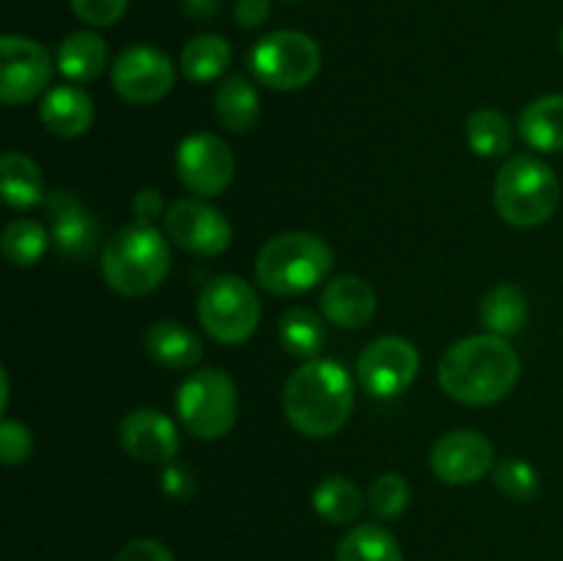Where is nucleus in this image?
<instances>
[{
  "label": "nucleus",
  "mask_w": 563,
  "mask_h": 561,
  "mask_svg": "<svg viewBox=\"0 0 563 561\" xmlns=\"http://www.w3.org/2000/svg\"><path fill=\"white\" fill-rule=\"evenodd\" d=\"M143 344H146L148 358L154 363H159L163 369H176V372L198 366V361L203 358L201 339L181 322H174V319L154 322L146 330Z\"/></svg>",
  "instance_id": "20"
},
{
  "label": "nucleus",
  "mask_w": 563,
  "mask_h": 561,
  "mask_svg": "<svg viewBox=\"0 0 563 561\" xmlns=\"http://www.w3.org/2000/svg\"><path fill=\"white\" fill-rule=\"evenodd\" d=\"M38 119L53 135L77 138L93 124V99L80 86H58L44 94Z\"/></svg>",
  "instance_id": "18"
},
{
  "label": "nucleus",
  "mask_w": 563,
  "mask_h": 561,
  "mask_svg": "<svg viewBox=\"0 0 563 561\" xmlns=\"http://www.w3.org/2000/svg\"><path fill=\"white\" fill-rule=\"evenodd\" d=\"M49 234L44 231L42 223L27 218H16L5 226L3 231V256L9 258L14 267H31L47 251Z\"/></svg>",
  "instance_id": "30"
},
{
  "label": "nucleus",
  "mask_w": 563,
  "mask_h": 561,
  "mask_svg": "<svg viewBox=\"0 0 563 561\" xmlns=\"http://www.w3.org/2000/svg\"><path fill=\"white\" fill-rule=\"evenodd\" d=\"M438 380L440 388L462 405H495L515 391L520 380V355L504 336H467L440 358Z\"/></svg>",
  "instance_id": "1"
},
{
  "label": "nucleus",
  "mask_w": 563,
  "mask_h": 561,
  "mask_svg": "<svg viewBox=\"0 0 563 561\" xmlns=\"http://www.w3.org/2000/svg\"><path fill=\"white\" fill-rule=\"evenodd\" d=\"M198 319L220 344H242L262 322V302L240 275H214L198 295Z\"/></svg>",
  "instance_id": "8"
},
{
  "label": "nucleus",
  "mask_w": 563,
  "mask_h": 561,
  "mask_svg": "<svg viewBox=\"0 0 563 561\" xmlns=\"http://www.w3.org/2000/svg\"><path fill=\"white\" fill-rule=\"evenodd\" d=\"M234 152L212 132H192L176 148V176L198 198L220 196L234 182Z\"/></svg>",
  "instance_id": "11"
},
{
  "label": "nucleus",
  "mask_w": 563,
  "mask_h": 561,
  "mask_svg": "<svg viewBox=\"0 0 563 561\" xmlns=\"http://www.w3.org/2000/svg\"><path fill=\"white\" fill-rule=\"evenodd\" d=\"M324 319L344 330L366 328L377 314V292L357 275H339L322 292Z\"/></svg>",
  "instance_id": "17"
},
{
  "label": "nucleus",
  "mask_w": 563,
  "mask_h": 561,
  "mask_svg": "<svg viewBox=\"0 0 563 561\" xmlns=\"http://www.w3.org/2000/svg\"><path fill=\"white\" fill-rule=\"evenodd\" d=\"M262 113V99L247 77H229L214 97V116L231 132H247L256 127Z\"/></svg>",
  "instance_id": "25"
},
{
  "label": "nucleus",
  "mask_w": 563,
  "mask_h": 561,
  "mask_svg": "<svg viewBox=\"0 0 563 561\" xmlns=\"http://www.w3.org/2000/svg\"><path fill=\"white\" fill-rule=\"evenodd\" d=\"M561 53H563V31H561Z\"/></svg>",
  "instance_id": "39"
},
{
  "label": "nucleus",
  "mask_w": 563,
  "mask_h": 561,
  "mask_svg": "<svg viewBox=\"0 0 563 561\" xmlns=\"http://www.w3.org/2000/svg\"><path fill=\"white\" fill-rule=\"evenodd\" d=\"M240 396L234 380L220 369H198L176 394V416L198 440H220L234 429Z\"/></svg>",
  "instance_id": "6"
},
{
  "label": "nucleus",
  "mask_w": 563,
  "mask_h": 561,
  "mask_svg": "<svg viewBox=\"0 0 563 561\" xmlns=\"http://www.w3.org/2000/svg\"><path fill=\"white\" fill-rule=\"evenodd\" d=\"M253 77L273 91H300L322 66V50L308 33L273 31L258 38L251 50Z\"/></svg>",
  "instance_id": "7"
},
{
  "label": "nucleus",
  "mask_w": 563,
  "mask_h": 561,
  "mask_svg": "<svg viewBox=\"0 0 563 561\" xmlns=\"http://www.w3.org/2000/svg\"><path fill=\"white\" fill-rule=\"evenodd\" d=\"M31 451H33L31 429H27L22 421H11V418H5V421L0 424V460H3V465L9 468L22 465V462L31 460Z\"/></svg>",
  "instance_id": "33"
},
{
  "label": "nucleus",
  "mask_w": 563,
  "mask_h": 561,
  "mask_svg": "<svg viewBox=\"0 0 563 561\" xmlns=\"http://www.w3.org/2000/svg\"><path fill=\"white\" fill-rule=\"evenodd\" d=\"M77 20L91 28H110L124 16L130 0H69Z\"/></svg>",
  "instance_id": "34"
},
{
  "label": "nucleus",
  "mask_w": 563,
  "mask_h": 561,
  "mask_svg": "<svg viewBox=\"0 0 563 561\" xmlns=\"http://www.w3.org/2000/svg\"><path fill=\"white\" fill-rule=\"evenodd\" d=\"M366 501L361 487L341 473L322 479L313 490V512L330 526H346V522L357 520Z\"/></svg>",
  "instance_id": "23"
},
{
  "label": "nucleus",
  "mask_w": 563,
  "mask_h": 561,
  "mask_svg": "<svg viewBox=\"0 0 563 561\" xmlns=\"http://www.w3.org/2000/svg\"><path fill=\"white\" fill-rule=\"evenodd\" d=\"M121 449L146 465H165L179 451V432L165 413L152 407H137L126 413L119 427Z\"/></svg>",
  "instance_id": "15"
},
{
  "label": "nucleus",
  "mask_w": 563,
  "mask_h": 561,
  "mask_svg": "<svg viewBox=\"0 0 563 561\" xmlns=\"http://www.w3.org/2000/svg\"><path fill=\"white\" fill-rule=\"evenodd\" d=\"M170 242L196 256H220L231 245V223L201 198H179L163 215Z\"/></svg>",
  "instance_id": "13"
},
{
  "label": "nucleus",
  "mask_w": 563,
  "mask_h": 561,
  "mask_svg": "<svg viewBox=\"0 0 563 561\" xmlns=\"http://www.w3.org/2000/svg\"><path fill=\"white\" fill-rule=\"evenodd\" d=\"M368 506L379 520H394L410 504V484L401 473H383L368 487Z\"/></svg>",
  "instance_id": "32"
},
{
  "label": "nucleus",
  "mask_w": 563,
  "mask_h": 561,
  "mask_svg": "<svg viewBox=\"0 0 563 561\" xmlns=\"http://www.w3.org/2000/svg\"><path fill=\"white\" fill-rule=\"evenodd\" d=\"M110 64V50L99 33L75 31L58 44L55 53V69L71 82H91L102 77Z\"/></svg>",
  "instance_id": "19"
},
{
  "label": "nucleus",
  "mask_w": 563,
  "mask_h": 561,
  "mask_svg": "<svg viewBox=\"0 0 563 561\" xmlns=\"http://www.w3.org/2000/svg\"><path fill=\"white\" fill-rule=\"evenodd\" d=\"M278 333L284 350L297 358H306V361H313V358L322 352L324 341H328L324 319L306 306H291L289 311L280 317Z\"/></svg>",
  "instance_id": "28"
},
{
  "label": "nucleus",
  "mask_w": 563,
  "mask_h": 561,
  "mask_svg": "<svg viewBox=\"0 0 563 561\" xmlns=\"http://www.w3.org/2000/svg\"><path fill=\"white\" fill-rule=\"evenodd\" d=\"M335 561H405L394 534L377 522L355 526L335 548Z\"/></svg>",
  "instance_id": "27"
},
{
  "label": "nucleus",
  "mask_w": 563,
  "mask_h": 561,
  "mask_svg": "<svg viewBox=\"0 0 563 561\" xmlns=\"http://www.w3.org/2000/svg\"><path fill=\"white\" fill-rule=\"evenodd\" d=\"M269 16V0H236L234 22L240 28H258Z\"/></svg>",
  "instance_id": "37"
},
{
  "label": "nucleus",
  "mask_w": 563,
  "mask_h": 561,
  "mask_svg": "<svg viewBox=\"0 0 563 561\" xmlns=\"http://www.w3.org/2000/svg\"><path fill=\"white\" fill-rule=\"evenodd\" d=\"M174 61L157 47L135 44L126 47L110 66V82L115 94L130 105H154L174 88Z\"/></svg>",
  "instance_id": "12"
},
{
  "label": "nucleus",
  "mask_w": 563,
  "mask_h": 561,
  "mask_svg": "<svg viewBox=\"0 0 563 561\" xmlns=\"http://www.w3.org/2000/svg\"><path fill=\"white\" fill-rule=\"evenodd\" d=\"M284 416L308 438H330L350 421L355 407L352 377L339 361L313 358L291 372L280 394Z\"/></svg>",
  "instance_id": "2"
},
{
  "label": "nucleus",
  "mask_w": 563,
  "mask_h": 561,
  "mask_svg": "<svg viewBox=\"0 0 563 561\" xmlns=\"http://www.w3.org/2000/svg\"><path fill=\"white\" fill-rule=\"evenodd\" d=\"M53 55L27 36L5 33L0 38V99L5 105H27L42 97L53 77Z\"/></svg>",
  "instance_id": "10"
},
{
  "label": "nucleus",
  "mask_w": 563,
  "mask_h": 561,
  "mask_svg": "<svg viewBox=\"0 0 563 561\" xmlns=\"http://www.w3.org/2000/svg\"><path fill=\"white\" fill-rule=\"evenodd\" d=\"M187 9V14L198 16V20H209L220 11V0H181Z\"/></svg>",
  "instance_id": "38"
},
{
  "label": "nucleus",
  "mask_w": 563,
  "mask_h": 561,
  "mask_svg": "<svg viewBox=\"0 0 563 561\" xmlns=\"http://www.w3.org/2000/svg\"><path fill=\"white\" fill-rule=\"evenodd\" d=\"M231 44L220 33H198L181 50V75L190 82H212L229 69Z\"/></svg>",
  "instance_id": "24"
},
{
  "label": "nucleus",
  "mask_w": 563,
  "mask_h": 561,
  "mask_svg": "<svg viewBox=\"0 0 563 561\" xmlns=\"http://www.w3.org/2000/svg\"><path fill=\"white\" fill-rule=\"evenodd\" d=\"M418 372H421L418 346L401 336H383L357 358V383L374 399L401 396L416 383Z\"/></svg>",
  "instance_id": "9"
},
{
  "label": "nucleus",
  "mask_w": 563,
  "mask_h": 561,
  "mask_svg": "<svg viewBox=\"0 0 563 561\" xmlns=\"http://www.w3.org/2000/svg\"><path fill=\"white\" fill-rule=\"evenodd\" d=\"M53 242L60 256L82 258L97 248L99 223L71 193L58 190L47 198Z\"/></svg>",
  "instance_id": "16"
},
{
  "label": "nucleus",
  "mask_w": 563,
  "mask_h": 561,
  "mask_svg": "<svg viewBox=\"0 0 563 561\" xmlns=\"http://www.w3.org/2000/svg\"><path fill=\"white\" fill-rule=\"evenodd\" d=\"M0 187L11 209H31L44 201L42 168L27 154L5 152L0 160Z\"/></svg>",
  "instance_id": "22"
},
{
  "label": "nucleus",
  "mask_w": 563,
  "mask_h": 561,
  "mask_svg": "<svg viewBox=\"0 0 563 561\" xmlns=\"http://www.w3.org/2000/svg\"><path fill=\"white\" fill-rule=\"evenodd\" d=\"M520 138L542 154L563 152V94H548L522 108Z\"/></svg>",
  "instance_id": "21"
},
{
  "label": "nucleus",
  "mask_w": 563,
  "mask_h": 561,
  "mask_svg": "<svg viewBox=\"0 0 563 561\" xmlns=\"http://www.w3.org/2000/svg\"><path fill=\"white\" fill-rule=\"evenodd\" d=\"M333 270L328 242L308 231H286L264 242L256 256V280L269 295L295 297L313 289Z\"/></svg>",
  "instance_id": "4"
},
{
  "label": "nucleus",
  "mask_w": 563,
  "mask_h": 561,
  "mask_svg": "<svg viewBox=\"0 0 563 561\" xmlns=\"http://www.w3.org/2000/svg\"><path fill=\"white\" fill-rule=\"evenodd\" d=\"M495 209L515 229L548 223L561 204V182L548 163L515 154L495 176Z\"/></svg>",
  "instance_id": "5"
},
{
  "label": "nucleus",
  "mask_w": 563,
  "mask_h": 561,
  "mask_svg": "<svg viewBox=\"0 0 563 561\" xmlns=\"http://www.w3.org/2000/svg\"><path fill=\"white\" fill-rule=\"evenodd\" d=\"M495 449L487 435L476 429H454L432 446L429 465L443 484H476L493 468Z\"/></svg>",
  "instance_id": "14"
},
{
  "label": "nucleus",
  "mask_w": 563,
  "mask_h": 561,
  "mask_svg": "<svg viewBox=\"0 0 563 561\" xmlns=\"http://www.w3.org/2000/svg\"><path fill=\"white\" fill-rule=\"evenodd\" d=\"M170 270V245L154 226L130 223L102 248V278L124 297L152 295Z\"/></svg>",
  "instance_id": "3"
},
{
  "label": "nucleus",
  "mask_w": 563,
  "mask_h": 561,
  "mask_svg": "<svg viewBox=\"0 0 563 561\" xmlns=\"http://www.w3.org/2000/svg\"><path fill=\"white\" fill-rule=\"evenodd\" d=\"M528 319V297L520 286L500 284L489 289L482 300V322L487 333L509 336L520 333Z\"/></svg>",
  "instance_id": "26"
},
{
  "label": "nucleus",
  "mask_w": 563,
  "mask_h": 561,
  "mask_svg": "<svg viewBox=\"0 0 563 561\" xmlns=\"http://www.w3.org/2000/svg\"><path fill=\"white\" fill-rule=\"evenodd\" d=\"M465 138L478 157H504L511 148V124L500 110L478 108L467 116Z\"/></svg>",
  "instance_id": "29"
},
{
  "label": "nucleus",
  "mask_w": 563,
  "mask_h": 561,
  "mask_svg": "<svg viewBox=\"0 0 563 561\" xmlns=\"http://www.w3.org/2000/svg\"><path fill=\"white\" fill-rule=\"evenodd\" d=\"M165 209L168 207L163 204V196H159V190H152V187H146V190H141L132 198V212H135L137 223L143 226H154V220L165 215Z\"/></svg>",
  "instance_id": "36"
},
{
  "label": "nucleus",
  "mask_w": 563,
  "mask_h": 561,
  "mask_svg": "<svg viewBox=\"0 0 563 561\" xmlns=\"http://www.w3.org/2000/svg\"><path fill=\"white\" fill-rule=\"evenodd\" d=\"M493 479H495V487H498L506 498L520 501V504H528V501L537 498L539 487H542L537 468L526 460L498 462V465H495Z\"/></svg>",
  "instance_id": "31"
},
{
  "label": "nucleus",
  "mask_w": 563,
  "mask_h": 561,
  "mask_svg": "<svg viewBox=\"0 0 563 561\" xmlns=\"http://www.w3.org/2000/svg\"><path fill=\"white\" fill-rule=\"evenodd\" d=\"M115 561H176L174 553L157 539H132L119 550Z\"/></svg>",
  "instance_id": "35"
}]
</instances>
